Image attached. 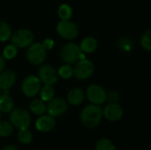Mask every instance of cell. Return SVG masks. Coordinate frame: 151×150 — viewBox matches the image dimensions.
<instances>
[{"label":"cell","instance_id":"6da1fadb","mask_svg":"<svg viewBox=\"0 0 151 150\" xmlns=\"http://www.w3.org/2000/svg\"><path fill=\"white\" fill-rule=\"evenodd\" d=\"M103 116L102 109L96 104H90L84 107L81 114L82 124L88 128H94L100 125Z\"/></svg>","mask_w":151,"mask_h":150},{"label":"cell","instance_id":"7a4b0ae2","mask_svg":"<svg viewBox=\"0 0 151 150\" xmlns=\"http://www.w3.org/2000/svg\"><path fill=\"white\" fill-rule=\"evenodd\" d=\"M47 56V50L41 42H35L29 45L27 51V59L35 65H41L44 62Z\"/></svg>","mask_w":151,"mask_h":150},{"label":"cell","instance_id":"3957f363","mask_svg":"<svg viewBox=\"0 0 151 150\" xmlns=\"http://www.w3.org/2000/svg\"><path fill=\"white\" fill-rule=\"evenodd\" d=\"M10 121L12 125L19 129L28 128L31 123V117L30 114L24 109H12L10 111Z\"/></svg>","mask_w":151,"mask_h":150},{"label":"cell","instance_id":"277c9868","mask_svg":"<svg viewBox=\"0 0 151 150\" xmlns=\"http://www.w3.org/2000/svg\"><path fill=\"white\" fill-rule=\"evenodd\" d=\"M81 50L79 45L69 42L64 45L60 50V57L65 64H73L80 59Z\"/></svg>","mask_w":151,"mask_h":150},{"label":"cell","instance_id":"5b68a950","mask_svg":"<svg viewBox=\"0 0 151 150\" xmlns=\"http://www.w3.org/2000/svg\"><path fill=\"white\" fill-rule=\"evenodd\" d=\"M34 40L33 33L28 29H19L11 36L12 44L17 48H26L28 47Z\"/></svg>","mask_w":151,"mask_h":150},{"label":"cell","instance_id":"8992f818","mask_svg":"<svg viewBox=\"0 0 151 150\" xmlns=\"http://www.w3.org/2000/svg\"><path fill=\"white\" fill-rule=\"evenodd\" d=\"M57 32L58 34L64 39L72 40L77 37L79 34V28L77 25L68 20H61L57 25Z\"/></svg>","mask_w":151,"mask_h":150},{"label":"cell","instance_id":"52a82bcc","mask_svg":"<svg viewBox=\"0 0 151 150\" xmlns=\"http://www.w3.org/2000/svg\"><path fill=\"white\" fill-rule=\"evenodd\" d=\"M95 70L94 64L92 61L85 58L82 60H80L73 68V75L78 80H86L89 78Z\"/></svg>","mask_w":151,"mask_h":150},{"label":"cell","instance_id":"ba28073f","mask_svg":"<svg viewBox=\"0 0 151 150\" xmlns=\"http://www.w3.org/2000/svg\"><path fill=\"white\" fill-rule=\"evenodd\" d=\"M21 89L26 96L34 97L40 92L41 80L37 76L29 75L23 80Z\"/></svg>","mask_w":151,"mask_h":150},{"label":"cell","instance_id":"9c48e42d","mask_svg":"<svg viewBox=\"0 0 151 150\" xmlns=\"http://www.w3.org/2000/svg\"><path fill=\"white\" fill-rule=\"evenodd\" d=\"M86 95L88 100L93 104H96V105L104 103L107 98V93L104 90V88L96 84L90 85L87 88Z\"/></svg>","mask_w":151,"mask_h":150},{"label":"cell","instance_id":"30bf717a","mask_svg":"<svg viewBox=\"0 0 151 150\" xmlns=\"http://www.w3.org/2000/svg\"><path fill=\"white\" fill-rule=\"evenodd\" d=\"M38 78L44 85L52 86L58 81V72L49 65H43L38 71Z\"/></svg>","mask_w":151,"mask_h":150},{"label":"cell","instance_id":"8fae6325","mask_svg":"<svg viewBox=\"0 0 151 150\" xmlns=\"http://www.w3.org/2000/svg\"><path fill=\"white\" fill-rule=\"evenodd\" d=\"M68 109L66 102L62 98H52L49 101V103L46 107L49 114L52 117H58L64 115Z\"/></svg>","mask_w":151,"mask_h":150},{"label":"cell","instance_id":"7c38bea8","mask_svg":"<svg viewBox=\"0 0 151 150\" xmlns=\"http://www.w3.org/2000/svg\"><path fill=\"white\" fill-rule=\"evenodd\" d=\"M103 114L110 121H119L123 118L124 111L117 103H111L104 107Z\"/></svg>","mask_w":151,"mask_h":150},{"label":"cell","instance_id":"4fadbf2b","mask_svg":"<svg viewBox=\"0 0 151 150\" xmlns=\"http://www.w3.org/2000/svg\"><path fill=\"white\" fill-rule=\"evenodd\" d=\"M56 121L50 115H41L35 122V127L40 132H50L54 128Z\"/></svg>","mask_w":151,"mask_h":150},{"label":"cell","instance_id":"5bb4252c","mask_svg":"<svg viewBox=\"0 0 151 150\" xmlns=\"http://www.w3.org/2000/svg\"><path fill=\"white\" fill-rule=\"evenodd\" d=\"M16 82V74L13 71L7 70L3 71L0 74V89L9 90L13 87V85Z\"/></svg>","mask_w":151,"mask_h":150},{"label":"cell","instance_id":"9a60e30c","mask_svg":"<svg viewBox=\"0 0 151 150\" xmlns=\"http://www.w3.org/2000/svg\"><path fill=\"white\" fill-rule=\"evenodd\" d=\"M97 45H98V42L95 37L87 36L81 41L80 48H81V50L82 52H84L85 54H87V53L90 54V53H93L96 50Z\"/></svg>","mask_w":151,"mask_h":150},{"label":"cell","instance_id":"2e32d148","mask_svg":"<svg viewBox=\"0 0 151 150\" xmlns=\"http://www.w3.org/2000/svg\"><path fill=\"white\" fill-rule=\"evenodd\" d=\"M85 98L84 92L81 88H73L67 95V101L70 104L78 106L83 103Z\"/></svg>","mask_w":151,"mask_h":150},{"label":"cell","instance_id":"e0dca14e","mask_svg":"<svg viewBox=\"0 0 151 150\" xmlns=\"http://www.w3.org/2000/svg\"><path fill=\"white\" fill-rule=\"evenodd\" d=\"M4 93L0 96V111L5 113L10 112L13 107H14V103L12 97L9 95V90H4Z\"/></svg>","mask_w":151,"mask_h":150},{"label":"cell","instance_id":"ac0fdd59","mask_svg":"<svg viewBox=\"0 0 151 150\" xmlns=\"http://www.w3.org/2000/svg\"><path fill=\"white\" fill-rule=\"evenodd\" d=\"M30 110L35 115H43L46 111V106L44 102L41 99H35L30 103Z\"/></svg>","mask_w":151,"mask_h":150},{"label":"cell","instance_id":"d6986e66","mask_svg":"<svg viewBox=\"0 0 151 150\" xmlns=\"http://www.w3.org/2000/svg\"><path fill=\"white\" fill-rule=\"evenodd\" d=\"M58 17L61 19V20H68L72 18L73 9L69 4H63L59 6L58 10Z\"/></svg>","mask_w":151,"mask_h":150},{"label":"cell","instance_id":"ffe728a7","mask_svg":"<svg viewBox=\"0 0 151 150\" xmlns=\"http://www.w3.org/2000/svg\"><path fill=\"white\" fill-rule=\"evenodd\" d=\"M12 36V28L4 21H0V42H6Z\"/></svg>","mask_w":151,"mask_h":150},{"label":"cell","instance_id":"44dd1931","mask_svg":"<svg viewBox=\"0 0 151 150\" xmlns=\"http://www.w3.org/2000/svg\"><path fill=\"white\" fill-rule=\"evenodd\" d=\"M40 90H41L40 91L41 100H42L43 102H49L53 98V96H54V88H52V86L45 85Z\"/></svg>","mask_w":151,"mask_h":150},{"label":"cell","instance_id":"7402d4cb","mask_svg":"<svg viewBox=\"0 0 151 150\" xmlns=\"http://www.w3.org/2000/svg\"><path fill=\"white\" fill-rule=\"evenodd\" d=\"M96 150H116V147L111 140L103 138L97 141Z\"/></svg>","mask_w":151,"mask_h":150},{"label":"cell","instance_id":"603a6c76","mask_svg":"<svg viewBox=\"0 0 151 150\" xmlns=\"http://www.w3.org/2000/svg\"><path fill=\"white\" fill-rule=\"evenodd\" d=\"M58 75L65 80H69L73 75V68L70 65H63L58 71Z\"/></svg>","mask_w":151,"mask_h":150},{"label":"cell","instance_id":"cb8c5ba5","mask_svg":"<svg viewBox=\"0 0 151 150\" xmlns=\"http://www.w3.org/2000/svg\"><path fill=\"white\" fill-rule=\"evenodd\" d=\"M18 138L22 144H29L32 141L33 134L28 128H23V129H19Z\"/></svg>","mask_w":151,"mask_h":150},{"label":"cell","instance_id":"d4e9b609","mask_svg":"<svg viewBox=\"0 0 151 150\" xmlns=\"http://www.w3.org/2000/svg\"><path fill=\"white\" fill-rule=\"evenodd\" d=\"M18 54V48L13 44H8L3 50V57L5 59H13Z\"/></svg>","mask_w":151,"mask_h":150},{"label":"cell","instance_id":"484cf974","mask_svg":"<svg viewBox=\"0 0 151 150\" xmlns=\"http://www.w3.org/2000/svg\"><path fill=\"white\" fill-rule=\"evenodd\" d=\"M13 132V127L12 124L6 121L0 122V136L1 137H7L11 135Z\"/></svg>","mask_w":151,"mask_h":150},{"label":"cell","instance_id":"4316f807","mask_svg":"<svg viewBox=\"0 0 151 150\" xmlns=\"http://www.w3.org/2000/svg\"><path fill=\"white\" fill-rule=\"evenodd\" d=\"M151 31L150 30H147L141 38V44L142 46V48L144 50H146L147 51H150L151 50Z\"/></svg>","mask_w":151,"mask_h":150},{"label":"cell","instance_id":"83f0119b","mask_svg":"<svg viewBox=\"0 0 151 150\" xmlns=\"http://www.w3.org/2000/svg\"><path fill=\"white\" fill-rule=\"evenodd\" d=\"M118 46L121 50L126 51V52H129L133 49V42H132V41L130 39H128L127 37H122L119 41Z\"/></svg>","mask_w":151,"mask_h":150},{"label":"cell","instance_id":"f1b7e54d","mask_svg":"<svg viewBox=\"0 0 151 150\" xmlns=\"http://www.w3.org/2000/svg\"><path fill=\"white\" fill-rule=\"evenodd\" d=\"M120 96H119V94L116 91H110L108 94H107V98L106 100L110 101L111 103H117L119 100Z\"/></svg>","mask_w":151,"mask_h":150},{"label":"cell","instance_id":"f546056e","mask_svg":"<svg viewBox=\"0 0 151 150\" xmlns=\"http://www.w3.org/2000/svg\"><path fill=\"white\" fill-rule=\"evenodd\" d=\"M42 46L44 47V49L46 50H50L54 47V41L50 38H46L43 42H42Z\"/></svg>","mask_w":151,"mask_h":150},{"label":"cell","instance_id":"4dcf8cb0","mask_svg":"<svg viewBox=\"0 0 151 150\" xmlns=\"http://www.w3.org/2000/svg\"><path fill=\"white\" fill-rule=\"evenodd\" d=\"M4 67H5V61H4V58L0 56V73L4 70Z\"/></svg>","mask_w":151,"mask_h":150},{"label":"cell","instance_id":"1f68e13d","mask_svg":"<svg viewBox=\"0 0 151 150\" xmlns=\"http://www.w3.org/2000/svg\"><path fill=\"white\" fill-rule=\"evenodd\" d=\"M3 150H19L15 146H13V145H10V146H7V147H5L4 149Z\"/></svg>","mask_w":151,"mask_h":150},{"label":"cell","instance_id":"d6a6232c","mask_svg":"<svg viewBox=\"0 0 151 150\" xmlns=\"http://www.w3.org/2000/svg\"><path fill=\"white\" fill-rule=\"evenodd\" d=\"M2 95V94H1V89H0V96Z\"/></svg>","mask_w":151,"mask_h":150},{"label":"cell","instance_id":"836d02e7","mask_svg":"<svg viewBox=\"0 0 151 150\" xmlns=\"http://www.w3.org/2000/svg\"><path fill=\"white\" fill-rule=\"evenodd\" d=\"M0 118H1V111H0Z\"/></svg>","mask_w":151,"mask_h":150}]
</instances>
